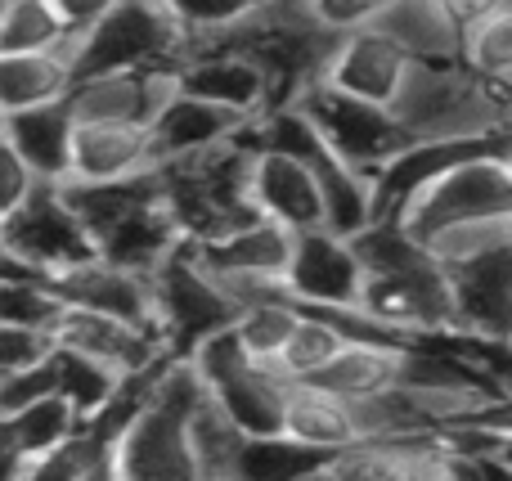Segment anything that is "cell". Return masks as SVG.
Segmentation results:
<instances>
[{"label":"cell","mask_w":512,"mask_h":481,"mask_svg":"<svg viewBox=\"0 0 512 481\" xmlns=\"http://www.w3.org/2000/svg\"><path fill=\"white\" fill-rule=\"evenodd\" d=\"M333 455L315 450L306 441L288 437V432H265V437H248L243 446L239 481H297V477H324Z\"/></svg>","instance_id":"obj_29"},{"label":"cell","mask_w":512,"mask_h":481,"mask_svg":"<svg viewBox=\"0 0 512 481\" xmlns=\"http://www.w3.org/2000/svg\"><path fill=\"white\" fill-rule=\"evenodd\" d=\"M414 239L427 248L445 243L450 234L481 230V225L512 221V171L504 167L499 149H481L436 171L396 216Z\"/></svg>","instance_id":"obj_2"},{"label":"cell","mask_w":512,"mask_h":481,"mask_svg":"<svg viewBox=\"0 0 512 481\" xmlns=\"http://www.w3.org/2000/svg\"><path fill=\"white\" fill-rule=\"evenodd\" d=\"M243 446H248V432L225 414V405L212 392L203 396V405L189 419V459H194V477L207 481H239L243 464Z\"/></svg>","instance_id":"obj_26"},{"label":"cell","mask_w":512,"mask_h":481,"mask_svg":"<svg viewBox=\"0 0 512 481\" xmlns=\"http://www.w3.org/2000/svg\"><path fill=\"white\" fill-rule=\"evenodd\" d=\"M59 293L50 279H0V320L9 324H32V329H50L59 315Z\"/></svg>","instance_id":"obj_36"},{"label":"cell","mask_w":512,"mask_h":481,"mask_svg":"<svg viewBox=\"0 0 512 481\" xmlns=\"http://www.w3.org/2000/svg\"><path fill=\"white\" fill-rule=\"evenodd\" d=\"M292 104L306 108V117L315 122V131L324 135V144L337 158H346L351 167L369 171V176H378L400 149L414 144V135H409V126L396 117V108L360 99L324 77L301 90Z\"/></svg>","instance_id":"obj_6"},{"label":"cell","mask_w":512,"mask_h":481,"mask_svg":"<svg viewBox=\"0 0 512 481\" xmlns=\"http://www.w3.org/2000/svg\"><path fill=\"white\" fill-rule=\"evenodd\" d=\"M248 117L234 113V108H221L203 95H189V90L176 86V95L162 104V113L153 117L149 135L153 149H158V167L171 158H185V153L212 149V144H225L243 131Z\"/></svg>","instance_id":"obj_18"},{"label":"cell","mask_w":512,"mask_h":481,"mask_svg":"<svg viewBox=\"0 0 512 481\" xmlns=\"http://www.w3.org/2000/svg\"><path fill=\"white\" fill-rule=\"evenodd\" d=\"M301 311H306V306H301L292 293L261 297V302L239 306V315H234V329H239L243 347H248L256 360L274 365V360H279V351H283V342H288V333L297 329Z\"/></svg>","instance_id":"obj_33"},{"label":"cell","mask_w":512,"mask_h":481,"mask_svg":"<svg viewBox=\"0 0 512 481\" xmlns=\"http://www.w3.org/2000/svg\"><path fill=\"white\" fill-rule=\"evenodd\" d=\"M499 464H504V477H512V428H504L499 437Z\"/></svg>","instance_id":"obj_42"},{"label":"cell","mask_w":512,"mask_h":481,"mask_svg":"<svg viewBox=\"0 0 512 481\" xmlns=\"http://www.w3.org/2000/svg\"><path fill=\"white\" fill-rule=\"evenodd\" d=\"M283 288L310 311H342L360 306L364 293V261L355 252L351 234H337L328 225L292 234V257L283 270Z\"/></svg>","instance_id":"obj_10"},{"label":"cell","mask_w":512,"mask_h":481,"mask_svg":"<svg viewBox=\"0 0 512 481\" xmlns=\"http://www.w3.org/2000/svg\"><path fill=\"white\" fill-rule=\"evenodd\" d=\"M0 243H5V216H0Z\"/></svg>","instance_id":"obj_44"},{"label":"cell","mask_w":512,"mask_h":481,"mask_svg":"<svg viewBox=\"0 0 512 481\" xmlns=\"http://www.w3.org/2000/svg\"><path fill=\"white\" fill-rule=\"evenodd\" d=\"M72 131H77V117H72L68 95L0 117V135L32 162V171L41 180H68Z\"/></svg>","instance_id":"obj_21"},{"label":"cell","mask_w":512,"mask_h":481,"mask_svg":"<svg viewBox=\"0 0 512 481\" xmlns=\"http://www.w3.org/2000/svg\"><path fill=\"white\" fill-rule=\"evenodd\" d=\"M14 477H23V455L0 441V481H14Z\"/></svg>","instance_id":"obj_41"},{"label":"cell","mask_w":512,"mask_h":481,"mask_svg":"<svg viewBox=\"0 0 512 481\" xmlns=\"http://www.w3.org/2000/svg\"><path fill=\"white\" fill-rule=\"evenodd\" d=\"M454 302V333L463 338H512V234L499 243L445 261Z\"/></svg>","instance_id":"obj_9"},{"label":"cell","mask_w":512,"mask_h":481,"mask_svg":"<svg viewBox=\"0 0 512 481\" xmlns=\"http://www.w3.org/2000/svg\"><path fill=\"white\" fill-rule=\"evenodd\" d=\"M248 194H252L256 212L270 216V221H279V225H288V230L324 225V198H319L315 167L301 162V158H292V153L256 149Z\"/></svg>","instance_id":"obj_15"},{"label":"cell","mask_w":512,"mask_h":481,"mask_svg":"<svg viewBox=\"0 0 512 481\" xmlns=\"http://www.w3.org/2000/svg\"><path fill=\"white\" fill-rule=\"evenodd\" d=\"M391 108L414 140L495 135L512 126L499 90L486 77H477L463 59H418Z\"/></svg>","instance_id":"obj_3"},{"label":"cell","mask_w":512,"mask_h":481,"mask_svg":"<svg viewBox=\"0 0 512 481\" xmlns=\"http://www.w3.org/2000/svg\"><path fill=\"white\" fill-rule=\"evenodd\" d=\"M50 369H54V392H59L81 419L104 410V401L117 392V383H122V374L99 365L95 356H81V351L59 347V342H54V351H50Z\"/></svg>","instance_id":"obj_32"},{"label":"cell","mask_w":512,"mask_h":481,"mask_svg":"<svg viewBox=\"0 0 512 481\" xmlns=\"http://www.w3.org/2000/svg\"><path fill=\"white\" fill-rule=\"evenodd\" d=\"M176 86L189 95H203L221 108H234L243 117H256L274 104V86L265 68L248 50L230 41H207L194 45L185 59L176 63Z\"/></svg>","instance_id":"obj_13"},{"label":"cell","mask_w":512,"mask_h":481,"mask_svg":"<svg viewBox=\"0 0 512 481\" xmlns=\"http://www.w3.org/2000/svg\"><path fill=\"white\" fill-rule=\"evenodd\" d=\"M63 194L77 207V216L86 221V230L108 234L122 216H131L135 207H144L149 198L162 194V176L158 171H140V176H122V180H63Z\"/></svg>","instance_id":"obj_25"},{"label":"cell","mask_w":512,"mask_h":481,"mask_svg":"<svg viewBox=\"0 0 512 481\" xmlns=\"http://www.w3.org/2000/svg\"><path fill=\"white\" fill-rule=\"evenodd\" d=\"M180 243H185V234L176 225V212H171L167 194H158L144 207H135L131 216H122L108 234H99V257L113 261V266L140 270V275H153Z\"/></svg>","instance_id":"obj_20"},{"label":"cell","mask_w":512,"mask_h":481,"mask_svg":"<svg viewBox=\"0 0 512 481\" xmlns=\"http://www.w3.org/2000/svg\"><path fill=\"white\" fill-rule=\"evenodd\" d=\"M207 392L225 405L234 423L248 437H265V432H283V401H288V378L265 360H248L243 369L225 374Z\"/></svg>","instance_id":"obj_22"},{"label":"cell","mask_w":512,"mask_h":481,"mask_svg":"<svg viewBox=\"0 0 512 481\" xmlns=\"http://www.w3.org/2000/svg\"><path fill=\"white\" fill-rule=\"evenodd\" d=\"M414 59H459L463 36L450 23L441 0H391V9L378 18Z\"/></svg>","instance_id":"obj_27"},{"label":"cell","mask_w":512,"mask_h":481,"mask_svg":"<svg viewBox=\"0 0 512 481\" xmlns=\"http://www.w3.org/2000/svg\"><path fill=\"white\" fill-rule=\"evenodd\" d=\"M342 347H346L342 324H337L328 311H310V306H306V311H301V320H297V329H292L288 342H283L274 369H279L288 383H297V378H315Z\"/></svg>","instance_id":"obj_31"},{"label":"cell","mask_w":512,"mask_h":481,"mask_svg":"<svg viewBox=\"0 0 512 481\" xmlns=\"http://www.w3.org/2000/svg\"><path fill=\"white\" fill-rule=\"evenodd\" d=\"M171 95H176V68H122L77 77L68 90V104L77 122L153 126V117L162 113Z\"/></svg>","instance_id":"obj_12"},{"label":"cell","mask_w":512,"mask_h":481,"mask_svg":"<svg viewBox=\"0 0 512 481\" xmlns=\"http://www.w3.org/2000/svg\"><path fill=\"white\" fill-rule=\"evenodd\" d=\"M54 5H59L63 14H68V23L81 32V27H90L99 14H108V9H113L117 0H54Z\"/></svg>","instance_id":"obj_40"},{"label":"cell","mask_w":512,"mask_h":481,"mask_svg":"<svg viewBox=\"0 0 512 481\" xmlns=\"http://www.w3.org/2000/svg\"><path fill=\"white\" fill-rule=\"evenodd\" d=\"M445 14H450V23L459 27V36H468L477 23H486L490 14H499L504 9V0H441Z\"/></svg>","instance_id":"obj_39"},{"label":"cell","mask_w":512,"mask_h":481,"mask_svg":"<svg viewBox=\"0 0 512 481\" xmlns=\"http://www.w3.org/2000/svg\"><path fill=\"white\" fill-rule=\"evenodd\" d=\"M400 360H405V347H396V342L346 338V347L319 369L315 383L342 392L346 401H369V396L400 383Z\"/></svg>","instance_id":"obj_24"},{"label":"cell","mask_w":512,"mask_h":481,"mask_svg":"<svg viewBox=\"0 0 512 481\" xmlns=\"http://www.w3.org/2000/svg\"><path fill=\"white\" fill-rule=\"evenodd\" d=\"M162 5H167L171 14H176V23L185 27V36H189L185 54H189L194 45L216 41V36H225L230 27H239L261 0H162Z\"/></svg>","instance_id":"obj_35"},{"label":"cell","mask_w":512,"mask_h":481,"mask_svg":"<svg viewBox=\"0 0 512 481\" xmlns=\"http://www.w3.org/2000/svg\"><path fill=\"white\" fill-rule=\"evenodd\" d=\"M158 171V149H153L149 126H122V122H77L68 153V180H122Z\"/></svg>","instance_id":"obj_17"},{"label":"cell","mask_w":512,"mask_h":481,"mask_svg":"<svg viewBox=\"0 0 512 481\" xmlns=\"http://www.w3.org/2000/svg\"><path fill=\"white\" fill-rule=\"evenodd\" d=\"M414 54L387 32V27H360V32H346L337 41L333 59H328L324 81L351 90L360 99H373V104H396L400 90H405L409 72H414Z\"/></svg>","instance_id":"obj_14"},{"label":"cell","mask_w":512,"mask_h":481,"mask_svg":"<svg viewBox=\"0 0 512 481\" xmlns=\"http://www.w3.org/2000/svg\"><path fill=\"white\" fill-rule=\"evenodd\" d=\"M185 27L162 0H117L108 14L72 36V68L122 72V68H176L185 59Z\"/></svg>","instance_id":"obj_4"},{"label":"cell","mask_w":512,"mask_h":481,"mask_svg":"<svg viewBox=\"0 0 512 481\" xmlns=\"http://www.w3.org/2000/svg\"><path fill=\"white\" fill-rule=\"evenodd\" d=\"M459 59L468 63L477 77L486 81H504L512 72V9H499L486 23H477L468 36H463Z\"/></svg>","instance_id":"obj_34"},{"label":"cell","mask_w":512,"mask_h":481,"mask_svg":"<svg viewBox=\"0 0 512 481\" xmlns=\"http://www.w3.org/2000/svg\"><path fill=\"white\" fill-rule=\"evenodd\" d=\"M50 288L59 293V302L90 306V311H104V315H117V320H135V324H144V329H153V284L140 270H126L104 257H90V261H81V266L54 275Z\"/></svg>","instance_id":"obj_16"},{"label":"cell","mask_w":512,"mask_h":481,"mask_svg":"<svg viewBox=\"0 0 512 481\" xmlns=\"http://www.w3.org/2000/svg\"><path fill=\"white\" fill-rule=\"evenodd\" d=\"M207 383L189 356H171L153 378L149 401L117 441V477L126 481H194L189 459V419L203 405Z\"/></svg>","instance_id":"obj_1"},{"label":"cell","mask_w":512,"mask_h":481,"mask_svg":"<svg viewBox=\"0 0 512 481\" xmlns=\"http://www.w3.org/2000/svg\"><path fill=\"white\" fill-rule=\"evenodd\" d=\"M77 81L68 50H0V117L63 99Z\"/></svg>","instance_id":"obj_23"},{"label":"cell","mask_w":512,"mask_h":481,"mask_svg":"<svg viewBox=\"0 0 512 481\" xmlns=\"http://www.w3.org/2000/svg\"><path fill=\"white\" fill-rule=\"evenodd\" d=\"M499 158H504V167L512 171V126H508V135L499 140Z\"/></svg>","instance_id":"obj_43"},{"label":"cell","mask_w":512,"mask_h":481,"mask_svg":"<svg viewBox=\"0 0 512 481\" xmlns=\"http://www.w3.org/2000/svg\"><path fill=\"white\" fill-rule=\"evenodd\" d=\"M50 351H54L50 329H32V324L0 320V374H14V369L41 365Z\"/></svg>","instance_id":"obj_37"},{"label":"cell","mask_w":512,"mask_h":481,"mask_svg":"<svg viewBox=\"0 0 512 481\" xmlns=\"http://www.w3.org/2000/svg\"><path fill=\"white\" fill-rule=\"evenodd\" d=\"M292 234L297 230L270 221V216H256L243 230L225 234V239L198 243L194 252L230 288L234 302L248 306V302H261V297L288 293L283 288V270H288V257H292Z\"/></svg>","instance_id":"obj_8"},{"label":"cell","mask_w":512,"mask_h":481,"mask_svg":"<svg viewBox=\"0 0 512 481\" xmlns=\"http://www.w3.org/2000/svg\"><path fill=\"white\" fill-rule=\"evenodd\" d=\"M50 338L59 347H72L81 356H95L99 365H108L113 374H140V369L158 365L167 360V342L158 338L153 329L135 320H117V315H104V311H90V306H72L63 302L59 315L50 320Z\"/></svg>","instance_id":"obj_11"},{"label":"cell","mask_w":512,"mask_h":481,"mask_svg":"<svg viewBox=\"0 0 512 481\" xmlns=\"http://www.w3.org/2000/svg\"><path fill=\"white\" fill-rule=\"evenodd\" d=\"M72 36L54 0H0V50H72Z\"/></svg>","instance_id":"obj_30"},{"label":"cell","mask_w":512,"mask_h":481,"mask_svg":"<svg viewBox=\"0 0 512 481\" xmlns=\"http://www.w3.org/2000/svg\"><path fill=\"white\" fill-rule=\"evenodd\" d=\"M149 284H153V329L167 342L171 356H189L207 333L234 324V315H239V302L203 266L194 243H180L149 275Z\"/></svg>","instance_id":"obj_5"},{"label":"cell","mask_w":512,"mask_h":481,"mask_svg":"<svg viewBox=\"0 0 512 481\" xmlns=\"http://www.w3.org/2000/svg\"><path fill=\"white\" fill-rule=\"evenodd\" d=\"M508 342H512V338H508Z\"/></svg>","instance_id":"obj_45"},{"label":"cell","mask_w":512,"mask_h":481,"mask_svg":"<svg viewBox=\"0 0 512 481\" xmlns=\"http://www.w3.org/2000/svg\"><path fill=\"white\" fill-rule=\"evenodd\" d=\"M5 243L14 252H23L32 266H41L50 279L99 257L95 234L86 230L77 207L68 203L63 180H41L32 189V198L5 216Z\"/></svg>","instance_id":"obj_7"},{"label":"cell","mask_w":512,"mask_h":481,"mask_svg":"<svg viewBox=\"0 0 512 481\" xmlns=\"http://www.w3.org/2000/svg\"><path fill=\"white\" fill-rule=\"evenodd\" d=\"M36 185H41V176L32 171V162L0 135V216H9L14 207H23Z\"/></svg>","instance_id":"obj_38"},{"label":"cell","mask_w":512,"mask_h":481,"mask_svg":"<svg viewBox=\"0 0 512 481\" xmlns=\"http://www.w3.org/2000/svg\"><path fill=\"white\" fill-rule=\"evenodd\" d=\"M77 428H81V414L72 410L59 392H50V396H41V401L23 405V410L5 414V419H0V441L23 455V477H27V464H32L36 455H45V450H54L59 441H68Z\"/></svg>","instance_id":"obj_28"},{"label":"cell","mask_w":512,"mask_h":481,"mask_svg":"<svg viewBox=\"0 0 512 481\" xmlns=\"http://www.w3.org/2000/svg\"><path fill=\"white\" fill-rule=\"evenodd\" d=\"M283 432L315 450H337L360 441V419H355V401H346L342 392L315 383V378H297L288 383V401H283Z\"/></svg>","instance_id":"obj_19"}]
</instances>
